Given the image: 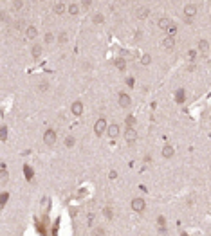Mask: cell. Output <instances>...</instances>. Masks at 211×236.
Wrapping results in <instances>:
<instances>
[{
	"mask_svg": "<svg viewBox=\"0 0 211 236\" xmlns=\"http://www.w3.org/2000/svg\"><path fill=\"white\" fill-rule=\"evenodd\" d=\"M197 49L200 50L202 54H206V52L209 50V42H208V40H198V42H197Z\"/></svg>",
	"mask_w": 211,
	"mask_h": 236,
	"instance_id": "5bb4252c",
	"label": "cell"
},
{
	"mask_svg": "<svg viewBox=\"0 0 211 236\" xmlns=\"http://www.w3.org/2000/svg\"><path fill=\"white\" fill-rule=\"evenodd\" d=\"M11 7H13V11H18L24 7V2L22 0H11Z\"/></svg>",
	"mask_w": 211,
	"mask_h": 236,
	"instance_id": "7402d4cb",
	"label": "cell"
},
{
	"mask_svg": "<svg viewBox=\"0 0 211 236\" xmlns=\"http://www.w3.org/2000/svg\"><path fill=\"white\" fill-rule=\"evenodd\" d=\"M107 128H108V126H107L105 117H99V119L94 123V134H96L98 137H101L103 134H107Z\"/></svg>",
	"mask_w": 211,
	"mask_h": 236,
	"instance_id": "6da1fadb",
	"label": "cell"
},
{
	"mask_svg": "<svg viewBox=\"0 0 211 236\" xmlns=\"http://www.w3.org/2000/svg\"><path fill=\"white\" fill-rule=\"evenodd\" d=\"M132 209H134V211H135V213H143V211H145L146 209V202L143 200V198H134V200H132Z\"/></svg>",
	"mask_w": 211,
	"mask_h": 236,
	"instance_id": "5b68a950",
	"label": "cell"
},
{
	"mask_svg": "<svg viewBox=\"0 0 211 236\" xmlns=\"http://www.w3.org/2000/svg\"><path fill=\"white\" fill-rule=\"evenodd\" d=\"M209 20H211V16H209Z\"/></svg>",
	"mask_w": 211,
	"mask_h": 236,
	"instance_id": "ab89813d",
	"label": "cell"
},
{
	"mask_svg": "<svg viewBox=\"0 0 211 236\" xmlns=\"http://www.w3.org/2000/svg\"><path fill=\"white\" fill-rule=\"evenodd\" d=\"M44 42H45V43H49V45H51V43H54V42H56V36L52 34V33H45V38H44Z\"/></svg>",
	"mask_w": 211,
	"mask_h": 236,
	"instance_id": "603a6c76",
	"label": "cell"
},
{
	"mask_svg": "<svg viewBox=\"0 0 211 236\" xmlns=\"http://www.w3.org/2000/svg\"><path fill=\"white\" fill-rule=\"evenodd\" d=\"M90 6H92V0H81V7L83 9H88Z\"/></svg>",
	"mask_w": 211,
	"mask_h": 236,
	"instance_id": "d6a6232c",
	"label": "cell"
},
{
	"mask_svg": "<svg viewBox=\"0 0 211 236\" xmlns=\"http://www.w3.org/2000/svg\"><path fill=\"white\" fill-rule=\"evenodd\" d=\"M83 112H85V107H83V103H81V101H74L72 105H71V114H72V115L80 117Z\"/></svg>",
	"mask_w": 211,
	"mask_h": 236,
	"instance_id": "277c9868",
	"label": "cell"
},
{
	"mask_svg": "<svg viewBox=\"0 0 211 236\" xmlns=\"http://www.w3.org/2000/svg\"><path fill=\"white\" fill-rule=\"evenodd\" d=\"M124 124H126V126H135V119H134L132 115H126V119H124Z\"/></svg>",
	"mask_w": 211,
	"mask_h": 236,
	"instance_id": "4dcf8cb0",
	"label": "cell"
},
{
	"mask_svg": "<svg viewBox=\"0 0 211 236\" xmlns=\"http://www.w3.org/2000/svg\"><path fill=\"white\" fill-rule=\"evenodd\" d=\"M173 155H175L173 146H171V144H164V146H162V157L164 159H171Z\"/></svg>",
	"mask_w": 211,
	"mask_h": 236,
	"instance_id": "7c38bea8",
	"label": "cell"
},
{
	"mask_svg": "<svg viewBox=\"0 0 211 236\" xmlns=\"http://www.w3.org/2000/svg\"><path fill=\"white\" fill-rule=\"evenodd\" d=\"M197 11H198V9H197L195 4H186V6H184V16L195 18V16H197Z\"/></svg>",
	"mask_w": 211,
	"mask_h": 236,
	"instance_id": "9c48e42d",
	"label": "cell"
},
{
	"mask_svg": "<svg viewBox=\"0 0 211 236\" xmlns=\"http://www.w3.org/2000/svg\"><path fill=\"white\" fill-rule=\"evenodd\" d=\"M117 101H119V107L121 108H128L130 107V103H132V97L126 92H121L119 96H117Z\"/></svg>",
	"mask_w": 211,
	"mask_h": 236,
	"instance_id": "8992f818",
	"label": "cell"
},
{
	"mask_svg": "<svg viewBox=\"0 0 211 236\" xmlns=\"http://www.w3.org/2000/svg\"><path fill=\"white\" fill-rule=\"evenodd\" d=\"M67 11H69V14H72V16H76V14L80 13V6H78V4H69V7H67Z\"/></svg>",
	"mask_w": 211,
	"mask_h": 236,
	"instance_id": "d6986e66",
	"label": "cell"
},
{
	"mask_svg": "<svg viewBox=\"0 0 211 236\" xmlns=\"http://www.w3.org/2000/svg\"><path fill=\"white\" fill-rule=\"evenodd\" d=\"M56 139H58L56 130H45V134H44V143L47 144V146H54V144H56Z\"/></svg>",
	"mask_w": 211,
	"mask_h": 236,
	"instance_id": "7a4b0ae2",
	"label": "cell"
},
{
	"mask_svg": "<svg viewBox=\"0 0 211 236\" xmlns=\"http://www.w3.org/2000/svg\"><path fill=\"white\" fill-rule=\"evenodd\" d=\"M42 52H44L42 43H34V45L31 47V56L34 58V60H40V58H42Z\"/></svg>",
	"mask_w": 211,
	"mask_h": 236,
	"instance_id": "30bf717a",
	"label": "cell"
},
{
	"mask_svg": "<svg viewBox=\"0 0 211 236\" xmlns=\"http://www.w3.org/2000/svg\"><path fill=\"white\" fill-rule=\"evenodd\" d=\"M108 177H110V179H112V180H114V179H117V171H116V170H112V171H110V175H108Z\"/></svg>",
	"mask_w": 211,
	"mask_h": 236,
	"instance_id": "e575fe53",
	"label": "cell"
},
{
	"mask_svg": "<svg viewBox=\"0 0 211 236\" xmlns=\"http://www.w3.org/2000/svg\"><path fill=\"white\" fill-rule=\"evenodd\" d=\"M157 25H159V29H162V31H168V27L171 25V20H170L168 16H162V18H159Z\"/></svg>",
	"mask_w": 211,
	"mask_h": 236,
	"instance_id": "4fadbf2b",
	"label": "cell"
},
{
	"mask_svg": "<svg viewBox=\"0 0 211 236\" xmlns=\"http://www.w3.org/2000/svg\"><path fill=\"white\" fill-rule=\"evenodd\" d=\"M8 13H2V22H4V24H8Z\"/></svg>",
	"mask_w": 211,
	"mask_h": 236,
	"instance_id": "d590c367",
	"label": "cell"
},
{
	"mask_svg": "<svg viewBox=\"0 0 211 236\" xmlns=\"http://www.w3.org/2000/svg\"><path fill=\"white\" fill-rule=\"evenodd\" d=\"M123 2H132V0H123Z\"/></svg>",
	"mask_w": 211,
	"mask_h": 236,
	"instance_id": "74e56055",
	"label": "cell"
},
{
	"mask_svg": "<svg viewBox=\"0 0 211 236\" xmlns=\"http://www.w3.org/2000/svg\"><path fill=\"white\" fill-rule=\"evenodd\" d=\"M184 22H186V24H193V18H189V16H184Z\"/></svg>",
	"mask_w": 211,
	"mask_h": 236,
	"instance_id": "8d00e7d4",
	"label": "cell"
},
{
	"mask_svg": "<svg viewBox=\"0 0 211 236\" xmlns=\"http://www.w3.org/2000/svg\"><path fill=\"white\" fill-rule=\"evenodd\" d=\"M114 65H116L117 69H121V71H124V67H126V65H124V60H123V58H117L116 61H114Z\"/></svg>",
	"mask_w": 211,
	"mask_h": 236,
	"instance_id": "f546056e",
	"label": "cell"
},
{
	"mask_svg": "<svg viewBox=\"0 0 211 236\" xmlns=\"http://www.w3.org/2000/svg\"><path fill=\"white\" fill-rule=\"evenodd\" d=\"M36 90H38L40 94L47 92V90H49V81H40V83L36 85Z\"/></svg>",
	"mask_w": 211,
	"mask_h": 236,
	"instance_id": "ac0fdd59",
	"label": "cell"
},
{
	"mask_svg": "<svg viewBox=\"0 0 211 236\" xmlns=\"http://www.w3.org/2000/svg\"><path fill=\"white\" fill-rule=\"evenodd\" d=\"M166 33H168L170 36H175V34H177V24H173V22H171V25L168 27V31H166Z\"/></svg>",
	"mask_w": 211,
	"mask_h": 236,
	"instance_id": "f1b7e54d",
	"label": "cell"
},
{
	"mask_svg": "<svg viewBox=\"0 0 211 236\" xmlns=\"http://www.w3.org/2000/svg\"><path fill=\"white\" fill-rule=\"evenodd\" d=\"M25 36H27L29 40H34V38L38 36V29L34 27V25H29V27L25 29Z\"/></svg>",
	"mask_w": 211,
	"mask_h": 236,
	"instance_id": "2e32d148",
	"label": "cell"
},
{
	"mask_svg": "<svg viewBox=\"0 0 211 236\" xmlns=\"http://www.w3.org/2000/svg\"><path fill=\"white\" fill-rule=\"evenodd\" d=\"M56 42H58V45H65V43L69 42V34H67L65 31H61L58 34V40H56Z\"/></svg>",
	"mask_w": 211,
	"mask_h": 236,
	"instance_id": "e0dca14e",
	"label": "cell"
},
{
	"mask_svg": "<svg viewBox=\"0 0 211 236\" xmlns=\"http://www.w3.org/2000/svg\"><path fill=\"white\" fill-rule=\"evenodd\" d=\"M105 233H107V231L103 229V227H96V229L92 231V234H96V236H105Z\"/></svg>",
	"mask_w": 211,
	"mask_h": 236,
	"instance_id": "1f68e13d",
	"label": "cell"
},
{
	"mask_svg": "<svg viewBox=\"0 0 211 236\" xmlns=\"http://www.w3.org/2000/svg\"><path fill=\"white\" fill-rule=\"evenodd\" d=\"M67 7H69V6H65L63 2H56L54 7H52V11H54V14H63L67 11Z\"/></svg>",
	"mask_w": 211,
	"mask_h": 236,
	"instance_id": "9a60e30c",
	"label": "cell"
},
{
	"mask_svg": "<svg viewBox=\"0 0 211 236\" xmlns=\"http://www.w3.org/2000/svg\"><path fill=\"white\" fill-rule=\"evenodd\" d=\"M92 22H94L96 25H99V24H103V22H105V16H103L101 13H96L94 16H92Z\"/></svg>",
	"mask_w": 211,
	"mask_h": 236,
	"instance_id": "44dd1931",
	"label": "cell"
},
{
	"mask_svg": "<svg viewBox=\"0 0 211 236\" xmlns=\"http://www.w3.org/2000/svg\"><path fill=\"white\" fill-rule=\"evenodd\" d=\"M124 141L128 144H134L137 141V132H135L134 126H126V130H124Z\"/></svg>",
	"mask_w": 211,
	"mask_h": 236,
	"instance_id": "3957f363",
	"label": "cell"
},
{
	"mask_svg": "<svg viewBox=\"0 0 211 236\" xmlns=\"http://www.w3.org/2000/svg\"><path fill=\"white\" fill-rule=\"evenodd\" d=\"M103 216H105L107 220H114V211H112V207L107 206V207L103 209Z\"/></svg>",
	"mask_w": 211,
	"mask_h": 236,
	"instance_id": "ffe728a7",
	"label": "cell"
},
{
	"mask_svg": "<svg viewBox=\"0 0 211 236\" xmlns=\"http://www.w3.org/2000/svg\"><path fill=\"white\" fill-rule=\"evenodd\" d=\"M2 171H0V184H6L8 182V171H6V168H0Z\"/></svg>",
	"mask_w": 211,
	"mask_h": 236,
	"instance_id": "484cf974",
	"label": "cell"
},
{
	"mask_svg": "<svg viewBox=\"0 0 211 236\" xmlns=\"http://www.w3.org/2000/svg\"><path fill=\"white\" fill-rule=\"evenodd\" d=\"M148 14H150V9H148V7H145V6L137 7V9L134 11V16H135L137 20H145V18H148Z\"/></svg>",
	"mask_w": 211,
	"mask_h": 236,
	"instance_id": "52a82bcc",
	"label": "cell"
},
{
	"mask_svg": "<svg viewBox=\"0 0 211 236\" xmlns=\"http://www.w3.org/2000/svg\"><path fill=\"white\" fill-rule=\"evenodd\" d=\"M74 144H76V139L72 135H67L65 137V148H72Z\"/></svg>",
	"mask_w": 211,
	"mask_h": 236,
	"instance_id": "d4e9b609",
	"label": "cell"
},
{
	"mask_svg": "<svg viewBox=\"0 0 211 236\" xmlns=\"http://www.w3.org/2000/svg\"><path fill=\"white\" fill-rule=\"evenodd\" d=\"M209 170H211V162H209Z\"/></svg>",
	"mask_w": 211,
	"mask_h": 236,
	"instance_id": "f35d334b",
	"label": "cell"
},
{
	"mask_svg": "<svg viewBox=\"0 0 211 236\" xmlns=\"http://www.w3.org/2000/svg\"><path fill=\"white\" fill-rule=\"evenodd\" d=\"M27 27H29V25H27L24 20H18V22L15 24V29H16V31H25Z\"/></svg>",
	"mask_w": 211,
	"mask_h": 236,
	"instance_id": "cb8c5ba5",
	"label": "cell"
},
{
	"mask_svg": "<svg viewBox=\"0 0 211 236\" xmlns=\"http://www.w3.org/2000/svg\"><path fill=\"white\" fill-rule=\"evenodd\" d=\"M152 63V56L150 54H143L141 56V65H150Z\"/></svg>",
	"mask_w": 211,
	"mask_h": 236,
	"instance_id": "4316f807",
	"label": "cell"
},
{
	"mask_svg": "<svg viewBox=\"0 0 211 236\" xmlns=\"http://www.w3.org/2000/svg\"><path fill=\"white\" fill-rule=\"evenodd\" d=\"M107 134H108L110 139H116V137H119V134H121V128H119V124H117V123L110 124L108 128H107Z\"/></svg>",
	"mask_w": 211,
	"mask_h": 236,
	"instance_id": "ba28073f",
	"label": "cell"
},
{
	"mask_svg": "<svg viewBox=\"0 0 211 236\" xmlns=\"http://www.w3.org/2000/svg\"><path fill=\"white\" fill-rule=\"evenodd\" d=\"M6 139H8V126H2V128H0V141L4 143Z\"/></svg>",
	"mask_w": 211,
	"mask_h": 236,
	"instance_id": "83f0119b",
	"label": "cell"
},
{
	"mask_svg": "<svg viewBox=\"0 0 211 236\" xmlns=\"http://www.w3.org/2000/svg\"><path fill=\"white\" fill-rule=\"evenodd\" d=\"M188 58L191 60V61H193V60L197 58V50H189V52H188Z\"/></svg>",
	"mask_w": 211,
	"mask_h": 236,
	"instance_id": "836d02e7",
	"label": "cell"
},
{
	"mask_svg": "<svg viewBox=\"0 0 211 236\" xmlns=\"http://www.w3.org/2000/svg\"><path fill=\"white\" fill-rule=\"evenodd\" d=\"M162 47H164L166 50H171V49H173V47H175V36H170V34H168L166 38L162 40Z\"/></svg>",
	"mask_w": 211,
	"mask_h": 236,
	"instance_id": "8fae6325",
	"label": "cell"
}]
</instances>
